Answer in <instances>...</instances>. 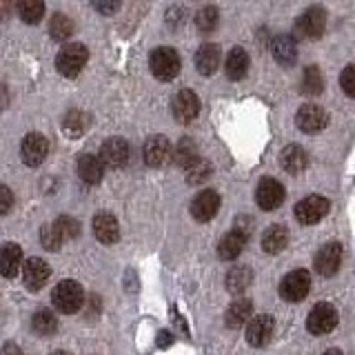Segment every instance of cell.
Returning <instances> with one entry per match:
<instances>
[{
  "label": "cell",
  "mask_w": 355,
  "mask_h": 355,
  "mask_svg": "<svg viewBox=\"0 0 355 355\" xmlns=\"http://www.w3.org/2000/svg\"><path fill=\"white\" fill-rule=\"evenodd\" d=\"M327 29V14L322 7H311L300 14L293 27L295 40H318Z\"/></svg>",
  "instance_id": "cell-1"
},
{
  "label": "cell",
  "mask_w": 355,
  "mask_h": 355,
  "mask_svg": "<svg viewBox=\"0 0 355 355\" xmlns=\"http://www.w3.org/2000/svg\"><path fill=\"white\" fill-rule=\"evenodd\" d=\"M51 302H53L55 309L60 311V313L71 315V313H78V311L83 309V304H85V291H83V286L78 284V282L64 280V282H60L58 286L53 288Z\"/></svg>",
  "instance_id": "cell-2"
},
{
  "label": "cell",
  "mask_w": 355,
  "mask_h": 355,
  "mask_svg": "<svg viewBox=\"0 0 355 355\" xmlns=\"http://www.w3.org/2000/svg\"><path fill=\"white\" fill-rule=\"evenodd\" d=\"M149 67H151V73L158 78L162 83H169L173 78L180 73V55H178L175 49L171 47H158L151 51V58H149Z\"/></svg>",
  "instance_id": "cell-3"
},
{
  "label": "cell",
  "mask_w": 355,
  "mask_h": 355,
  "mask_svg": "<svg viewBox=\"0 0 355 355\" xmlns=\"http://www.w3.org/2000/svg\"><path fill=\"white\" fill-rule=\"evenodd\" d=\"M89 58V51L80 42H69L60 49L58 58H55V69H58L64 78H76L85 69Z\"/></svg>",
  "instance_id": "cell-4"
},
{
  "label": "cell",
  "mask_w": 355,
  "mask_h": 355,
  "mask_svg": "<svg viewBox=\"0 0 355 355\" xmlns=\"http://www.w3.org/2000/svg\"><path fill=\"white\" fill-rule=\"evenodd\" d=\"M338 322H340V315H338L336 306L329 302H318L309 311L306 329L313 333V336H327V333H331L338 327Z\"/></svg>",
  "instance_id": "cell-5"
},
{
  "label": "cell",
  "mask_w": 355,
  "mask_h": 355,
  "mask_svg": "<svg viewBox=\"0 0 355 355\" xmlns=\"http://www.w3.org/2000/svg\"><path fill=\"white\" fill-rule=\"evenodd\" d=\"M329 209H331V202L324 196H306L304 200H300L295 205L293 214L300 225L311 227V225H318V222L329 214Z\"/></svg>",
  "instance_id": "cell-6"
},
{
  "label": "cell",
  "mask_w": 355,
  "mask_h": 355,
  "mask_svg": "<svg viewBox=\"0 0 355 355\" xmlns=\"http://www.w3.org/2000/svg\"><path fill=\"white\" fill-rule=\"evenodd\" d=\"M311 291V273L306 269H295L286 273L280 282V295L286 302H302Z\"/></svg>",
  "instance_id": "cell-7"
},
{
  "label": "cell",
  "mask_w": 355,
  "mask_h": 355,
  "mask_svg": "<svg viewBox=\"0 0 355 355\" xmlns=\"http://www.w3.org/2000/svg\"><path fill=\"white\" fill-rule=\"evenodd\" d=\"M284 187L275 178H262L258 189H255V202L262 211H275L284 202Z\"/></svg>",
  "instance_id": "cell-8"
},
{
  "label": "cell",
  "mask_w": 355,
  "mask_h": 355,
  "mask_svg": "<svg viewBox=\"0 0 355 355\" xmlns=\"http://www.w3.org/2000/svg\"><path fill=\"white\" fill-rule=\"evenodd\" d=\"M131 158V147L125 138H109L100 147V160L111 169H122Z\"/></svg>",
  "instance_id": "cell-9"
},
{
  "label": "cell",
  "mask_w": 355,
  "mask_h": 355,
  "mask_svg": "<svg viewBox=\"0 0 355 355\" xmlns=\"http://www.w3.org/2000/svg\"><path fill=\"white\" fill-rule=\"evenodd\" d=\"M273 333H275V320L266 313H260L249 320L247 324V342L251 347H266L271 340H273Z\"/></svg>",
  "instance_id": "cell-10"
},
{
  "label": "cell",
  "mask_w": 355,
  "mask_h": 355,
  "mask_svg": "<svg viewBox=\"0 0 355 355\" xmlns=\"http://www.w3.org/2000/svg\"><path fill=\"white\" fill-rule=\"evenodd\" d=\"M47 153H49V142L42 133H29L20 144L22 162L27 166H40L44 162V158H47Z\"/></svg>",
  "instance_id": "cell-11"
},
{
  "label": "cell",
  "mask_w": 355,
  "mask_h": 355,
  "mask_svg": "<svg viewBox=\"0 0 355 355\" xmlns=\"http://www.w3.org/2000/svg\"><path fill=\"white\" fill-rule=\"evenodd\" d=\"M315 271L322 277H331L340 271V264H342V244L340 242H327L315 253Z\"/></svg>",
  "instance_id": "cell-12"
},
{
  "label": "cell",
  "mask_w": 355,
  "mask_h": 355,
  "mask_svg": "<svg viewBox=\"0 0 355 355\" xmlns=\"http://www.w3.org/2000/svg\"><path fill=\"white\" fill-rule=\"evenodd\" d=\"M171 111H173V118L178 122L187 125V122H191V120L198 118V114H200V100H198V96L191 92V89H180V92H178L175 98H173Z\"/></svg>",
  "instance_id": "cell-13"
},
{
  "label": "cell",
  "mask_w": 355,
  "mask_h": 355,
  "mask_svg": "<svg viewBox=\"0 0 355 355\" xmlns=\"http://www.w3.org/2000/svg\"><path fill=\"white\" fill-rule=\"evenodd\" d=\"M142 158L149 166H164L173 158L171 142L164 136H151L142 147Z\"/></svg>",
  "instance_id": "cell-14"
},
{
  "label": "cell",
  "mask_w": 355,
  "mask_h": 355,
  "mask_svg": "<svg viewBox=\"0 0 355 355\" xmlns=\"http://www.w3.org/2000/svg\"><path fill=\"white\" fill-rule=\"evenodd\" d=\"M295 122H297V127L300 131H304V133H318L327 127V122H329V116H327V111L322 109L320 105H302L297 111V116H295Z\"/></svg>",
  "instance_id": "cell-15"
},
{
  "label": "cell",
  "mask_w": 355,
  "mask_h": 355,
  "mask_svg": "<svg viewBox=\"0 0 355 355\" xmlns=\"http://www.w3.org/2000/svg\"><path fill=\"white\" fill-rule=\"evenodd\" d=\"M218 211H220V196H218V191H214V189H205V191H200L191 202V216L198 222L214 220Z\"/></svg>",
  "instance_id": "cell-16"
},
{
  "label": "cell",
  "mask_w": 355,
  "mask_h": 355,
  "mask_svg": "<svg viewBox=\"0 0 355 355\" xmlns=\"http://www.w3.org/2000/svg\"><path fill=\"white\" fill-rule=\"evenodd\" d=\"M49 275H51V269L44 260L40 258L25 260V266H22V282H25V286L31 288V291H38V288L47 284Z\"/></svg>",
  "instance_id": "cell-17"
},
{
  "label": "cell",
  "mask_w": 355,
  "mask_h": 355,
  "mask_svg": "<svg viewBox=\"0 0 355 355\" xmlns=\"http://www.w3.org/2000/svg\"><path fill=\"white\" fill-rule=\"evenodd\" d=\"M247 240H249V236L244 231H240L238 227L231 229L218 242V255L222 260H236L238 255L244 251V247H247Z\"/></svg>",
  "instance_id": "cell-18"
},
{
  "label": "cell",
  "mask_w": 355,
  "mask_h": 355,
  "mask_svg": "<svg viewBox=\"0 0 355 355\" xmlns=\"http://www.w3.org/2000/svg\"><path fill=\"white\" fill-rule=\"evenodd\" d=\"M78 175L87 184H98L105 175V162L94 153H85L78 158Z\"/></svg>",
  "instance_id": "cell-19"
},
{
  "label": "cell",
  "mask_w": 355,
  "mask_h": 355,
  "mask_svg": "<svg viewBox=\"0 0 355 355\" xmlns=\"http://www.w3.org/2000/svg\"><path fill=\"white\" fill-rule=\"evenodd\" d=\"M220 58H222V53H220V47L214 42H205L202 47H200L196 51V69L202 73V76H211V73H216L218 71V67H220Z\"/></svg>",
  "instance_id": "cell-20"
},
{
  "label": "cell",
  "mask_w": 355,
  "mask_h": 355,
  "mask_svg": "<svg viewBox=\"0 0 355 355\" xmlns=\"http://www.w3.org/2000/svg\"><path fill=\"white\" fill-rule=\"evenodd\" d=\"M22 266V249L14 242H5L0 247V275L16 277Z\"/></svg>",
  "instance_id": "cell-21"
},
{
  "label": "cell",
  "mask_w": 355,
  "mask_h": 355,
  "mask_svg": "<svg viewBox=\"0 0 355 355\" xmlns=\"http://www.w3.org/2000/svg\"><path fill=\"white\" fill-rule=\"evenodd\" d=\"M94 236L103 244H114L120 238V225L116 216L111 214H98L94 218Z\"/></svg>",
  "instance_id": "cell-22"
},
{
  "label": "cell",
  "mask_w": 355,
  "mask_h": 355,
  "mask_svg": "<svg viewBox=\"0 0 355 355\" xmlns=\"http://www.w3.org/2000/svg\"><path fill=\"white\" fill-rule=\"evenodd\" d=\"M271 51H273V58L280 62L282 67H291L297 60V44L293 36H275L271 42Z\"/></svg>",
  "instance_id": "cell-23"
},
{
  "label": "cell",
  "mask_w": 355,
  "mask_h": 355,
  "mask_svg": "<svg viewBox=\"0 0 355 355\" xmlns=\"http://www.w3.org/2000/svg\"><path fill=\"white\" fill-rule=\"evenodd\" d=\"M280 164L286 173H300L306 169L309 155L300 144H288V147H284L280 153Z\"/></svg>",
  "instance_id": "cell-24"
},
{
  "label": "cell",
  "mask_w": 355,
  "mask_h": 355,
  "mask_svg": "<svg viewBox=\"0 0 355 355\" xmlns=\"http://www.w3.org/2000/svg\"><path fill=\"white\" fill-rule=\"evenodd\" d=\"M225 69H227V76L231 78V80H242L249 71V53L242 47H233L227 53Z\"/></svg>",
  "instance_id": "cell-25"
},
{
  "label": "cell",
  "mask_w": 355,
  "mask_h": 355,
  "mask_svg": "<svg viewBox=\"0 0 355 355\" xmlns=\"http://www.w3.org/2000/svg\"><path fill=\"white\" fill-rule=\"evenodd\" d=\"M286 244H288V231L284 225H271L262 233V249L266 253H271V255L280 253L286 249Z\"/></svg>",
  "instance_id": "cell-26"
},
{
  "label": "cell",
  "mask_w": 355,
  "mask_h": 355,
  "mask_svg": "<svg viewBox=\"0 0 355 355\" xmlns=\"http://www.w3.org/2000/svg\"><path fill=\"white\" fill-rule=\"evenodd\" d=\"M251 313H253V304L251 300L247 297H238L236 302H233L229 309H227V315H225V322L229 329H240L244 322L251 320Z\"/></svg>",
  "instance_id": "cell-27"
},
{
  "label": "cell",
  "mask_w": 355,
  "mask_h": 355,
  "mask_svg": "<svg viewBox=\"0 0 355 355\" xmlns=\"http://www.w3.org/2000/svg\"><path fill=\"white\" fill-rule=\"evenodd\" d=\"M251 282H253V271L249 266H236V269H231L227 275V288L233 295L244 293L251 286Z\"/></svg>",
  "instance_id": "cell-28"
},
{
  "label": "cell",
  "mask_w": 355,
  "mask_h": 355,
  "mask_svg": "<svg viewBox=\"0 0 355 355\" xmlns=\"http://www.w3.org/2000/svg\"><path fill=\"white\" fill-rule=\"evenodd\" d=\"M18 16L27 25H38L44 16V0H18Z\"/></svg>",
  "instance_id": "cell-29"
},
{
  "label": "cell",
  "mask_w": 355,
  "mask_h": 355,
  "mask_svg": "<svg viewBox=\"0 0 355 355\" xmlns=\"http://www.w3.org/2000/svg\"><path fill=\"white\" fill-rule=\"evenodd\" d=\"M31 327L33 331L38 333V336H53L55 331H58V320H55V315L51 313L49 309H40L33 313V320H31Z\"/></svg>",
  "instance_id": "cell-30"
},
{
  "label": "cell",
  "mask_w": 355,
  "mask_h": 355,
  "mask_svg": "<svg viewBox=\"0 0 355 355\" xmlns=\"http://www.w3.org/2000/svg\"><path fill=\"white\" fill-rule=\"evenodd\" d=\"M87 125H89L87 114H83V111H78V109L69 111V114H67L64 120H62V129H64V133L69 138H80L85 133V129H87Z\"/></svg>",
  "instance_id": "cell-31"
},
{
  "label": "cell",
  "mask_w": 355,
  "mask_h": 355,
  "mask_svg": "<svg viewBox=\"0 0 355 355\" xmlns=\"http://www.w3.org/2000/svg\"><path fill=\"white\" fill-rule=\"evenodd\" d=\"M198 160V147L196 142L191 138H182L180 142H178V147L173 149V162L178 166H182V169H187L189 164Z\"/></svg>",
  "instance_id": "cell-32"
},
{
  "label": "cell",
  "mask_w": 355,
  "mask_h": 355,
  "mask_svg": "<svg viewBox=\"0 0 355 355\" xmlns=\"http://www.w3.org/2000/svg\"><path fill=\"white\" fill-rule=\"evenodd\" d=\"M300 89H302L304 96H320L322 89H324V78H322L318 67H306L302 83H300Z\"/></svg>",
  "instance_id": "cell-33"
},
{
  "label": "cell",
  "mask_w": 355,
  "mask_h": 355,
  "mask_svg": "<svg viewBox=\"0 0 355 355\" xmlns=\"http://www.w3.org/2000/svg\"><path fill=\"white\" fill-rule=\"evenodd\" d=\"M49 33H51L53 40H67V38H71V33H73V22H71V18L64 16V14L51 16Z\"/></svg>",
  "instance_id": "cell-34"
},
{
  "label": "cell",
  "mask_w": 355,
  "mask_h": 355,
  "mask_svg": "<svg viewBox=\"0 0 355 355\" xmlns=\"http://www.w3.org/2000/svg\"><path fill=\"white\" fill-rule=\"evenodd\" d=\"M218 22H220V14H218V9L216 7H202L198 11V16H196V27L200 33H211V31H216L218 27Z\"/></svg>",
  "instance_id": "cell-35"
},
{
  "label": "cell",
  "mask_w": 355,
  "mask_h": 355,
  "mask_svg": "<svg viewBox=\"0 0 355 355\" xmlns=\"http://www.w3.org/2000/svg\"><path fill=\"white\" fill-rule=\"evenodd\" d=\"M40 242H42V247L47 251H58L62 247L64 238H62L60 229L55 227V222H51V225H44L40 229Z\"/></svg>",
  "instance_id": "cell-36"
},
{
  "label": "cell",
  "mask_w": 355,
  "mask_h": 355,
  "mask_svg": "<svg viewBox=\"0 0 355 355\" xmlns=\"http://www.w3.org/2000/svg\"><path fill=\"white\" fill-rule=\"evenodd\" d=\"M187 182L189 184H202L207 178L211 175V164L202 158H198L196 162H191L187 166Z\"/></svg>",
  "instance_id": "cell-37"
},
{
  "label": "cell",
  "mask_w": 355,
  "mask_h": 355,
  "mask_svg": "<svg viewBox=\"0 0 355 355\" xmlns=\"http://www.w3.org/2000/svg\"><path fill=\"white\" fill-rule=\"evenodd\" d=\"M55 227L60 229V233H62V238H64V240H71V238L78 236V233H80V222L73 220V218H69V216H60L58 220H55Z\"/></svg>",
  "instance_id": "cell-38"
},
{
  "label": "cell",
  "mask_w": 355,
  "mask_h": 355,
  "mask_svg": "<svg viewBox=\"0 0 355 355\" xmlns=\"http://www.w3.org/2000/svg\"><path fill=\"white\" fill-rule=\"evenodd\" d=\"M340 87L344 89V94L355 98V64L344 67V71L340 76Z\"/></svg>",
  "instance_id": "cell-39"
},
{
  "label": "cell",
  "mask_w": 355,
  "mask_h": 355,
  "mask_svg": "<svg viewBox=\"0 0 355 355\" xmlns=\"http://www.w3.org/2000/svg\"><path fill=\"white\" fill-rule=\"evenodd\" d=\"M120 3H122V0H92L94 9L98 11V14H103V16L116 14V11L120 9Z\"/></svg>",
  "instance_id": "cell-40"
},
{
  "label": "cell",
  "mask_w": 355,
  "mask_h": 355,
  "mask_svg": "<svg viewBox=\"0 0 355 355\" xmlns=\"http://www.w3.org/2000/svg\"><path fill=\"white\" fill-rule=\"evenodd\" d=\"M11 207H14V193H11L9 187L0 184V216L9 214Z\"/></svg>",
  "instance_id": "cell-41"
},
{
  "label": "cell",
  "mask_w": 355,
  "mask_h": 355,
  "mask_svg": "<svg viewBox=\"0 0 355 355\" xmlns=\"http://www.w3.org/2000/svg\"><path fill=\"white\" fill-rule=\"evenodd\" d=\"M14 11V0H0V20H7Z\"/></svg>",
  "instance_id": "cell-42"
},
{
  "label": "cell",
  "mask_w": 355,
  "mask_h": 355,
  "mask_svg": "<svg viewBox=\"0 0 355 355\" xmlns=\"http://www.w3.org/2000/svg\"><path fill=\"white\" fill-rule=\"evenodd\" d=\"M173 342V336L171 333H166V331H162L160 336H158V347L160 349H164V347H169V344Z\"/></svg>",
  "instance_id": "cell-43"
},
{
  "label": "cell",
  "mask_w": 355,
  "mask_h": 355,
  "mask_svg": "<svg viewBox=\"0 0 355 355\" xmlns=\"http://www.w3.org/2000/svg\"><path fill=\"white\" fill-rule=\"evenodd\" d=\"M0 355H20V349L16 347L14 342H9L3 347V351H0Z\"/></svg>",
  "instance_id": "cell-44"
},
{
  "label": "cell",
  "mask_w": 355,
  "mask_h": 355,
  "mask_svg": "<svg viewBox=\"0 0 355 355\" xmlns=\"http://www.w3.org/2000/svg\"><path fill=\"white\" fill-rule=\"evenodd\" d=\"M322 355H342V351H338V349H329L327 353H322Z\"/></svg>",
  "instance_id": "cell-45"
},
{
  "label": "cell",
  "mask_w": 355,
  "mask_h": 355,
  "mask_svg": "<svg viewBox=\"0 0 355 355\" xmlns=\"http://www.w3.org/2000/svg\"><path fill=\"white\" fill-rule=\"evenodd\" d=\"M51 355H71V353H67V351H55V353H51Z\"/></svg>",
  "instance_id": "cell-46"
}]
</instances>
